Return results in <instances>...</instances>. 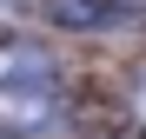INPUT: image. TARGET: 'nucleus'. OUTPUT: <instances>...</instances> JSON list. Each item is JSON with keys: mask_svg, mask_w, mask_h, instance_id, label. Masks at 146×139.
<instances>
[{"mask_svg": "<svg viewBox=\"0 0 146 139\" xmlns=\"http://www.w3.org/2000/svg\"><path fill=\"white\" fill-rule=\"evenodd\" d=\"M0 132H20V139H53V132H66V106L53 99V86L0 93Z\"/></svg>", "mask_w": 146, "mask_h": 139, "instance_id": "f257e3e1", "label": "nucleus"}, {"mask_svg": "<svg viewBox=\"0 0 146 139\" xmlns=\"http://www.w3.org/2000/svg\"><path fill=\"white\" fill-rule=\"evenodd\" d=\"M27 86H53V53L33 40H0V93H27Z\"/></svg>", "mask_w": 146, "mask_h": 139, "instance_id": "f03ea898", "label": "nucleus"}, {"mask_svg": "<svg viewBox=\"0 0 146 139\" xmlns=\"http://www.w3.org/2000/svg\"><path fill=\"white\" fill-rule=\"evenodd\" d=\"M133 106H139V113H146V80H139V86H133Z\"/></svg>", "mask_w": 146, "mask_h": 139, "instance_id": "7ed1b4c3", "label": "nucleus"}]
</instances>
